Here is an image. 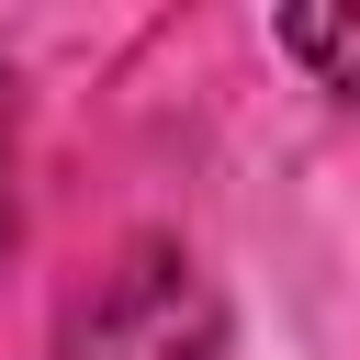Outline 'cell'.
I'll list each match as a JSON object with an SVG mask.
<instances>
[{
	"mask_svg": "<svg viewBox=\"0 0 360 360\" xmlns=\"http://www.w3.org/2000/svg\"><path fill=\"white\" fill-rule=\"evenodd\" d=\"M225 315L180 248H135L68 326V360H214Z\"/></svg>",
	"mask_w": 360,
	"mask_h": 360,
	"instance_id": "6da1fadb",
	"label": "cell"
},
{
	"mask_svg": "<svg viewBox=\"0 0 360 360\" xmlns=\"http://www.w3.org/2000/svg\"><path fill=\"white\" fill-rule=\"evenodd\" d=\"M281 45H292V56L360 112V11H281Z\"/></svg>",
	"mask_w": 360,
	"mask_h": 360,
	"instance_id": "7a4b0ae2",
	"label": "cell"
},
{
	"mask_svg": "<svg viewBox=\"0 0 360 360\" xmlns=\"http://www.w3.org/2000/svg\"><path fill=\"white\" fill-rule=\"evenodd\" d=\"M11 225H22V202H11V68H0V248H11Z\"/></svg>",
	"mask_w": 360,
	"mask_h": 360,
	"instance_id": "3957f363",
	"label": "cell"
}]
</instances>
